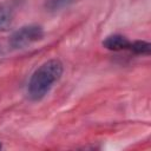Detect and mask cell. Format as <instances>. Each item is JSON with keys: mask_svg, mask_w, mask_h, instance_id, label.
I'll use <instances>...</instances> for the list:
<instances>
[{"mask_svg": "<svg viewBox=\"0 0 151 151\" xmlns=\"http://www.w3.org/2000/svg\"><path fill=\"white\" fill-rule=\"evenodd\" d=\"M63 74V64L57 59H51L40 65L32 74L28 81V97L38 101L42 99L60 79Z\"/></svg>", "mask_w": 151, "mask_h": 151, "instance_id": "cell-1", "label": "cell"}, {"mask_svg": "<svg viewBox=\"0 0 151 151\" xmlns=\"http://www.w3.org/2000/svg\"><path fill=\"white\" fill-rule=\"evenodd\" d=\"M44 38V29L38 25H27L17 29L9 38L13 48H25Z\"/></svg>", "mask_w": 151, "mask_h": 151, "instance_id": "cell-2", "label": "cell"}, {"mask_svg": "<svg viewBox=\"0 0 151 151\" xmlns=\"http://www.w3.org/2000/svg\"><path fill=\"white\" fill-rule=\"evenodd\" d=\"M131 41L120 34H113L109 35L104 41L103 46L110 51H122V50H129Z\"/></svg>", "mask_w": 151, "mask_h": 151, "instance_id": "cell-3", "label": "cell"}, {"mask_svg": "<svg viewBox=\"0 0 151 151\" xmlns=\"http://www.w3.org/2000/svg\"><path fill=\"white\" fill-rule=\"evenodd\" d=\"M14 20V13L11 7L5 4H0V31L8 29Z\"/></svg>", "mask_w": 151, "mask_h": 151, "instance_id": "cell-4", "label": "cell"}, {"mask_svg": "<svg viewBox=\"0 0 151 151\" xmlns=\"http://www.w3.org/2000/svg\"><path fill=\"white\" fill-rule=\"evenodd\" d=\"M150 48H151V45L149 42L142 41V40L131 42L130 47H129V50H131L133 53H136V54H144V55H149L150 54Z\"/></svg>", "mask_w": 151, "mask_h": 151, "instance_id": "cell-5", "label": "cell"}, {"mask_svg": "<svg viewBox=\"0 0 151 151\" xmlns=\"http://www.w3.org/2000/svg\"><path fill=\"white\" fill-rule=\"evenodd\" d=\"M74 0H46L45 7L48 11H60L65 7H68Z\"/></svg>", "mask_w": 151, "mask_h": 151, "instance_id": "cell-6", "label": "cell"}, {"mask_svg": "<svg viewBox=\"0 0 151 151\" xmlns=\"http://www.w3.org/2000/svg\"><path fill=\"white\" fill-rule=\"evenodd\" d=\"M1 149H2V144L0 143V150H1Z\"/></svg>", "mask_w": 151, "mask_h": 151, "instance_id": "cell-7", "label": "cell"}]
</instances>
